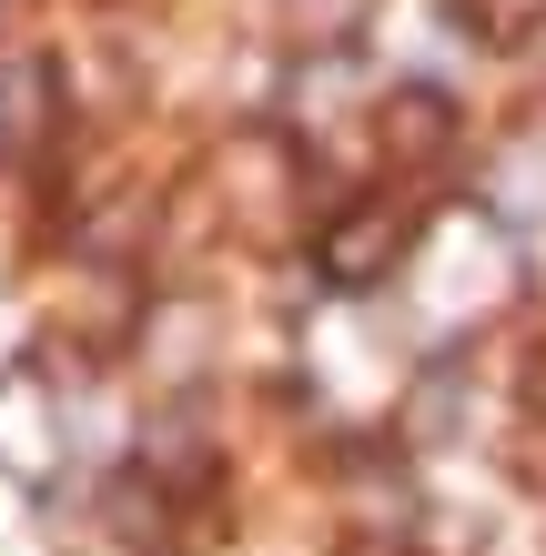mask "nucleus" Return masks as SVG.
Listing matches in <instances>:
<instances>
[{
	"label": "nucleus",
	"instance_id": "nucleus-1",
	"mask_svg": "<svg viewBox=\"0 0 546 556\" xmlns=\"http://www.w3.org/2000/svg\"><path fill=\"white\" fill-rule=\"evenodd\" d=\"M415 243V213L405 203H355L325 223V283H384Z\"/></svg>",
	"mask_w": 546,
	"mask_h": 556
},
{
	"label": "nucleus",
	"instance_id": "nucleus-2",
	"mask_svg": "<svg viewBox=\"0 0 546 556\" xmlns=\"http://www.w3.org/2000/svg\"><path fill=\"white\" fill-rule=\"evenodd\" d=\"M384 122H395V132H384V152H395V162H426V152H445V102H426V91H415V102H395Z\"/></svg>",
	"mask_w": 546,
	"mask_h": 556
},
{
	"label": "nucleus",
	"instance_id": "nucleus-3",
	"mask_svg": "<svg viewBox=\"0 0 546 556\" xmlns=\"http://www.w3.org/2000/svg\"><path fill=\"white\" fill-rule=\"evenodd\" d=\"M456 11L486 30V41H517V30H536V21H546V0H456Z\"/></svg>",
	"mask_w": 546,
	"mask_h": 556
},
{
	"label": "nucleus",
	"instance_id": "nucleus-4",
	"mask_svg": "<svg viewBox=\"0 0 546 556\" xmlns=\"http://www.w3.org/2000/svg\"><path fill=\"white\" fill-rule=\"evenodd\" d=\"M283 21H294L304 41H334V30H355V21H365V0H283Z\"/></svg>",
	"mask_w": 546,
	"mask_h": 556
},
{
	"label": "nucleus",
	"instance_id": "nucleus-5",
	"mask_svg": "<svg viewBox=\"0 0 546 556\" xmlns=\"http://www.w3.org/2000/svg\"><path fill=\"white\" fill-rule=\"evenodd\" d=\"M365 556H395V546H365Z\"/></svg>",
	"mask_w": 546,
	"mask_h": 556
}]
</instances>
